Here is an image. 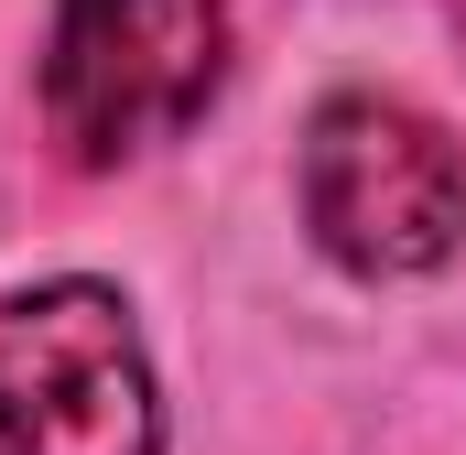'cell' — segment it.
<instances>
[{
    "label": "cell",
    "instance_id": "cell-1",
    "mask_svg": "<svg viewBox=\"0 0 466 455\" xmlns=\"http://www.w3.org/2000/svg\"><path fill=\"white\" fill-rule=\"evenodd\" d=\"M228 87V0H55L44 119L76 163H130Z\"/></svg>",
    "mask_w": 466,
    "mask_h": 455
},
{
    "label": "cell",
    "instance_id": "cell-2",
    "mask_svg": "<svg viewBox=\"0 0 466 455\" xmlns=\"http://www.w3.org/2000/svg\"><path fill=\"white\" fill-rule=\"evenodd\" d=\"M304 228L369 282L434 271L466 249V152L412 98L348 87L304 130Z\"/></svg>",
    "mask_w": 466,
    "mask_h": 455
},
{
    "label": "cell",
    "instance_id": "cell-3",
    "mask_svg": "<svg viewBox=\"0 0 466 455\" xmlns=\"http://www.w3.org/2000/svg\"><path fill=\"white\" fill-rule=\"evenodd\" d=\"M152 358L109 282L0 293V455H152Z\"/></svg>",
    "mask_w": 466,
    "mask_h": 455
},
{
    "label": "cell",
    "instance_id": "cell-4",
    "mask_svg": "<svg viewBox=\"0 0 466 455\" xmlns=\"http://www.w3.org/2000/svg\"><path fill=\"white\" fill-rule=\"evenodd\" d=\"M456 33H466V0H456Z\"/></svg>",
    "mask_w": 466,
    "mask_h": 455
}]
</instances>
